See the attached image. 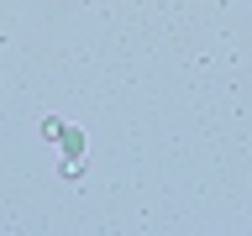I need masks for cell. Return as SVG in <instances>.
I'll return each mask as SVG.
<instances>
[{
	"label": "cell",
	"mask_w": 252,
	"mask_h": 236,
	"mask_svg": "<svg viewBox=\"0 0 252 236\" xmlns=\"http://www.w3.org/2000/svg\"><path fill=\"white\" fill-rule=\"evenodd\" d=\"M63 152H68V157H79V152H84V131H74V126H63Z\"/></svg>",
	"instance_id": "1"
},
{
	"label": "cell",
	"mask_w": 252,
	"mask_h": 236,
	"mask_svg": "<svg viewBox=\"0 0 252 236\" xmlns=\"http://www.w3.org/2000/svg\"><path fill=\"white\" fill-rule=\"evenodd\" d=\"M42 137H63V121H58V116H42Z\"/></svg>",
	"instance_id": "2"
}]
</instances>
